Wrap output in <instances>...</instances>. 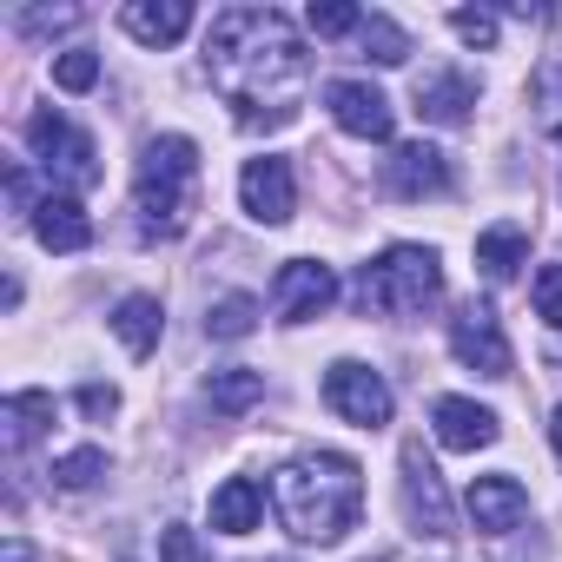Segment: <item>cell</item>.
I'll return each mask as SVG.
<instances>
[{
  "mask_svg": "<svg viewBox=\"0 0 562 562\" xmlns=\"http://www.w3.org/2000/svg\"><path fill=\"white\" fill-rule=\"evenodd\" d=\"M205 74L238 106V126H292L305 106V41L278 8H225L205 34Z\"/></svg>",
  "mask_w": 562,
  "mask_h": 562,
  "instance_id": "6da1fadb",
  "label": "cell"
},
{
  "mask_svg": "<svg viewBox=\"0 0 562 562\" xmlns=\"http://www.w3.org/2000/svg\"><path fill=\"white\" fill-rule=\"evenodd\" d=\"M271 509L299 542H345L358 529V509H364V470L338 450L292 457L271 476Z\"/></svg>",
  "mask_w": 562,
  "mask_h": 562,
  "instance_id": "7a4b0ae2",
  "label": "cell"
},
{
  "mask_svg": "<svg viewBox=\"0 0 562 562\" xmlns=\"http://www.w3.org/2000/svg\"><path fill=\"white\" fill-rule=\"evenodd\" d=\"M192 199H199V146H192L186 133H159V139H146L139 172H133V212H139V232H146V238H179L186 218H192Z\"/></svg>",
  "mask_w": 562,
  "mask_h": 562,
  "instance_id": "3957f363",
  "label": "cell"
},
{
  "mask_svg": "<svg viewBox=\"0 0 562 562\" xmlns=\"http://www.w3.org/2000/svg\"><path fill=\"white\" fill-rule=\"evenodd\" d=\"M358 299H364V312L417 318L424 305L443 299V265H437L430 245H391V251H378V265H364Z\"/></svg>",
  "mask_w": 562,
  "mask_h": 562,
  "instance_id": "277c9868",
  "label": "cell"
},
{
  "mask_svg": "<svg viewBox=\"0 0 562 562\" xmlns=\"http://www.w3.org/2000/svg\"><path fill=\"white\" fill-rule=\"evenodd\" d=\"M27 146L41 153V166L67 186V192H87V186H100V159H93V139L67 120V113H54V106H41L34 120H27Z\"/></svg>",
  "mask_w": 562,
  "mask_h": 562,
  "instance_id": "5b68a950",
  "label": "cell"
},
{
  "mask_svg": "<svg viewBox=\"0 0 562 562\" xmlns=\"http://www.w3.org/2000/svg\"><path fill=\"white\" fill-rule=\"evenodd\" d=\"M325 404H331L345 424H358V430H384V424H391V384H384L371 364H358V358H338V364L325 371Z\"/></svg>",
  "mask_w": 562,
  "mask_h": 562,
  "instance_id": "8992f818",
  "label": "cell"
},
{
  "mask_svg": "<svg viewBox=\"0 0 562 562\" xmlns=\"http://www.w3.org/2000/svg\"><path fill=\"white\" fill-rule=\"evenodd\" d=\"M338 305V271L318 258H285L278 265V285H271V312L285 325H312Z\"/></svg>",
  "mask_w": 562,
  "mask_h": 562,
  "instance_id": "52a82bcc",
  "label": "cell"
},
{
  "mask_svg": "<svg viewBox=\"0 0 562 562\" xmlns=\"http://www.w3.org/2000/svg\"><path fill=\"white\" fill-rule=\"evenodd\" d=\"M450 351L476 378H509V338H503V325H496L490 305H463L450 318Z\"/></svg>",
  "mask_w": 562,
  "mask_h": 562,
  "instance_id": "ba28073f",
  "label": "cell"
},
{
  "mask_svg": "<svg viewBox=\"0 0 562 562\" xmlns=\"http://www.w3.org/2000/svg\"><path fill=\"white\" fill-rule=\"evenodd\" d=\"M404 516L417 536H450V496H443V476L424 457V443H404Z\"/></svg>",
  "mask_w": 562,
  "mask_h": 562,
  "instance_id": "9c48e42d",
  "label": "cell"
},
{
  "mask_svg": "<svg viewBox=\"0 0 562 562\" xmlns=\"http://www.w3.org/2000/svg\"><path fill=\"white\" fill-rule=\"evenodd\" d=\"M238 205H245L258 225H285V218L299 212L292 166H285V159H245V172H238Z\"/></svg>",
  "mask_w": 562,
  "mask_h": 562,
  "instance_id": "30bf717a",
  "label": "cell"
},
{
  "mask_svg": "<svg viewBox=\"0 0 562 562\" xmlns=\"http://www.w3.org/2000/svg\"><path fill=\"white\" fill-rule=\"evenodd\" d=\"M325 106H331V120H338L351 139H391V126H397L391 100H384L371 80H331V87H325Z\"/></svg>",
  "mask_w": 562,
  "mask_h": 562,
  "instance_id": "8fae6325",
  "label": "cell"
},
{
  "mask_svg": "<svg viewBox=\"0 0 562 562\" xmlns=\"http://www.w3.org/2000/svg\"><path fill=\"white\" fill-rule=\"evenodd\" d=\"M384 192H391V199H443V192H450V159H443L437 146L411 139V146H397V153L384 159Z\"/></svg>",
  "mask_w": 562,
  "mask_h": 562,
  "instance_id": "7c38bea8",
  "label": "cell"
},
{
  "mask_svg": "<svg viewBox=\"0 0 562 562\" xmlns=\"http://www.w3.org/2000/svg\"><path fill=\"white\" fill-rule=\"evenodd\" d=\"M430 430L443 450H490L496 443V417L476 397H437L430 404Z\"/></svg>",
  "mask_w": 562,
  "mask_h": 562,
  "instance_id": "4fadbf2b",
  "label": "cell"
},
{
  "mask_svg": "<svg viewBox=\"0 0 562 562\" xmlns=\"http://www.w3.org/2000/svg\"><path fill=\"white\" fill-rule=\"evenodd\" d=\"M522 516H529V490L516 476H476L470 483V522L483 536H509Z\"/></svg>",
  "mask_w": 562,
  "mask_h": 562,
  "instance_id": "5bb4252c",
  "label": "cell"
},
{
  "mask_svg": "<svg viewBox=\"0 0 562 562\" xmlns=\"http://www.w3.org/2000/svg\"><path fill=\"white\" fill-rule=\"evenodd\" d=\"M34 238H41L47 251H87V245H93V218L80 212L74 192H47V199L34 205Z\"/></svg>",
  "mask_w": 562,
  "mask_h": 562,
  "instance_id": "9a60e30c",
  "label": "cell"
},
{
  "mask_svg": "<svg viewBox=\"0 0 562 562\" xmlns=\"http://www.w3.org/2000/svg\"><path fill=\"white\" fill-rule=\"evenodd\" d=\"M470 106H476V80L470 74H424L417 80V113L430 120V126H463L470 120Z\"/></svg>",
  "mask_w": 562,
  "mask_h": 562,
  "instance_id": "2e32d148",
  "label": "cell"
},
{
  "mask_svg": "<svg viewBox=\"0 0 562 562\" xmlns=\"http://www.w3.org/2000/svg\"><path fill=\"white\" fill-rule=\"evenodd\" d=\"M120 27H126L139 47H172V41H186L192 8H186V0H133V8L120 14Z\"/></svg>",
  "mask_w": 562,
  "mask_h": 562,
  "instance_id": "e0dca14e",
  "label": "cell"
},
{
  "mask_svg": "<svg viewBox=\"0 0 562 562\" xmlns=\"http://www.w3.org/2000/svg\"><path fill=\"white\" fill-rule=\"evenodd\" d=\"M159 331H166V305L153 292H126L113 305V338L133 351V358H153L159 351Z\"/></svg>",
  "mask_w": 562,
  "mask_h": 562,
  "instance_id": "ac0fdd59",
  "label": "cell"
},
{
  "mask_svg": "<svg viewBox=\"0 0 562 562\" xmlns=\"http://www.w3.org/2000/svg\"><path fill=\"white\" fill-rule=\"evenodd\" d=\"M258 516H265V490H258L251 476H225V483L212 490V529H218V536H251Z\"/></svg>",
  "mask_w": 562,
  "mask_h": 562,
  "instance_id": "d6986e66",
  "label": "cell"
},
{
  "mask_svg": "<svg viewBox=\"0 0 562 562\" xmlns=\"http://www.w3.org/2000/svg\"><path fill=\"white\" fill-rule=\"evenodd\" d=\"M529 258V232L516 225V218H503V225H483L476 232V265H483V278H516V265Z\"/></svg>",
  "mask_w": 562,
  "mask_h": 562,
  "instance_id": "ffe728a7",
  "label": "cell"
},
{
  "mask_svg": "<svg viewBox=\"0 0 562 562\" xmlns=\"http://www.w3.org/2000/svg\"><path fill=\"white\" fill-rule=\"evenodd\" d=\"M0 424H8V450H27L54 424V397L47 391H14L8 404H0Z\"/></svg>",
  "mask_w": 562,
  "mask_h": 562,
  "instance_id": "44dd1931",
  "label": "cell"
},
{
  "mask_svg": "<svg viewBox=\"0 0 562 562\" xmlns=\"http://www.w3.org/2000/svg\"><path fill=\"white\" fill-rule=\"evenodd\" d=\"M258 318H265V305H258L251 292H225V299H212V312H205V338L238 345V338L258 331Z\"/></svg>",
  "mask_w": 562,
  "mask_h": 562,
  "instance_id": "7402d4cb",
  "label": "cell"
},
{
  "mask_svg": "<svg viewBox=\"0 0 562 562\" xmlns=\"http://www.w3.org/2000/svg\"><path fill=\"white\" fill-rule=\"evenodd\" d=\"M205 397H212V411H225V417H238V411H251L258 397H265V371H212V384H205Z\"/></svg>",
  "mask_w": 562,
  "mask_h": 562,
  "instance_id": "603a6c76",
  "label": "cell"
},
{
  "mask_svg": "<svg viewBox=\"0 0 562 562\" xmlns=\"http://www.w3.org/2000/svg\"><path fill=\"white\" fill-rule=\"evenodd\" d=\"M358 41H364V54H371L378 67H404V60H411V34H404L397 21H384V14H364Z\"/></svg>",
  "mask_w": 562,
  "mask_h": 562,
  "instance_id": "cb8c5ba5",
  "label": "cell"
},
{
  "mask_svg": "<svg viewBox=\"0 0 562 562\" xmlns=\"http://www.w3.org/2000/svg\"><path fill=\"white\" fill-rule=\"evenodd\" d=\"M93 80H100V54L93 47H67L54 60V87L60 93H93Z\"/></svg>",
  "mask_w": 562,
  "mask_h": 562,
  "instance_id": "d4e9b609",
  "label": "cell"
},
{
  "mask_svg": "<svg viewBox=\"0 0 562 562\" xmlns=\"http://www.w3.org/2000/svg\"><path fill=\"white\" fill-rule=\"evenodd\" d=\"M100 476H106V450H93V443H87V450H67V457L54 463V483H60V490H93Z\"/></svg>",
  "mask_w": 562,
  "mask_h": 562,
  "instance_id": "484cf974",
  "label": "cell"
},
{
  "mask_svg": "<svg viewBox=\"0 0 562 562\" xmlns=\"http://www.w3.org/2000/svg\"><path fill=\"white\" fill-rule=\"evenodd\" d=\"M305 27H312V34H325V41H338V34H358V27H364V14L351 8V0H312Z\"/></svg>",
  "mask_w": 562,
  "mask_h": 562,
  "instance_id": "4316f807",
  "label": "cell"
},
{
  "mask_svg": "<svg viewBox=\"0 0 562 562\" xmlns=\"http://www.w3.org/2000/svg\"><path fill=\"white\" fill-rule=\"evenodd\" d=\"M529 299H536V318H542L549 331H562V265H542V271H536Z\"/></svg>",
  "mask_w": 562,
  "mask_h": 562,
  "instance_id": "83f0119b",
  "label": "cell"
},
{
  "mask_svg": "<svg viewBox=\"0 0 562 562\" xmlns=\"http://www.w3.org/2000/svg\"><path fill=\"white\" fill-rule=\"evenodd\" d=\"M450 27H457V41H470V47H496V14H490V8H457Z\"/></svg>",
  "mask_w": 562,
  "mask_h": 562,
  "instance_id": "f1b7e54d",
  "label": "cell"
},
{
  "mask_svg": "<svg viewBox=\"0 0 562 562\" xmlns=\"http://www.w3.org/2000/svg\"><path fill=\"white\" fill-rule=\"evenodd\" d=\"M159 562H205V549H199V536L192 529H159Z\"/></svg>",
  "mask_w": 562,
  "mask_h": 562,
  "instance_id": "f546056e",
  "label": "cell"
},
{
  "mask_svg": "<svg viewBox=\"0 0 562 562\" xmlns=\"http://www.w3.org/2000/svg\"><path fill=\"white\" fill-rule=\"evenodd\" d=\"M21 27L27 34H60V27H80V8H27Z\"/></svg>",
  "mask_w": 562,
  "mask_h": 562,
  "instance_id": "4dcf8cb0",
  "label": "cell"
},
{
  "mask_svg": "<svg viewBox=\"0 0 562 562\" xmlns=\"http://www.w3.org/2000/svg\"><path fill=\"white\" fill-rule=\"evenodd\" d=\"M80 411L87 417H113L120 411V391L113 384H80Z\"/></svg>",
  "mask_w": 562,
  "mask_h": 562,
  "instance_id": "1f68e13d",
  "label": "cell"
},
{
  "mask_svg": "<svg viewBox=\"0 0 562 562\" xmlns=\"http://www.w3.org/2000/svg\"><path fill=\"white\" fill-rule=\"evenodd\" d=\"M8 562H34V549H27V542L14 536V542H8Z\"/></svg>",
  "mask_w": 562,
  "mask_h": 562,
  "instance_id": "d6a6232c",
  "label": "cell"
},
{
  "mask_svg": "<svg viewBox=\"0 0 562 562\" xmlns=\"http://www.w3.org/2000/svg\"><path fill=\"white\" fill-rule=\"evenodd\" d=\"M549 443H555V457H562V404H555V417H549Z\"/></svg>",
  "mask_w": 562,
  "mask_h": 562,
  "instance_id": "836d02e7",
  "label": "cell"
}]
</instances>
